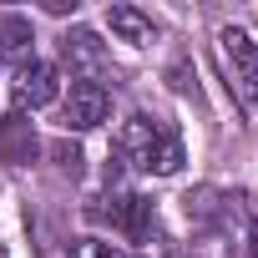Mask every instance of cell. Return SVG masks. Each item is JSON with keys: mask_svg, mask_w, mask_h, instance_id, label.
<instances>
[{"mask_svg": "<svg viewBox=\"0 0 258 258\" xmlns=\"http://www.w3.org/2000/svg\"><path fill=\"white\" fill-rule=\"evenodd\" d=\"M106 218H111V228H121L126 238H137V243H147L152 228H157V213H152V203L142 192H116L111 208H106Z\"/></svg>", "mask_w": 258, "mask_h": 258, "instance_id": "6", "label": "cell"}, {"mask_svg": "<svg viewBox=\"0 0 258 258\" xmlns=\"http://www.w3.org/2000/svg\"><path fill=\"white\" fill-rule=\"evenodd\" d=\"M248 243H253V258H258V223H253V233H248Z\"/></svg>", "mask_w": 258, "mask_h": 258, "instance_id": "15", "label": "cell"}, {"mask_svg": "<svg viewBox=\"0 0 258 258\" xmlns=\"http://www.w3.org/2000/svg\"><path fill=\"white\" fill-rule=\"evenodd\" d=\"M182 203H187V218H192V223H218L233 198H223L218 187H198V192H187Z\"/></svg>", "mask_w": 258, "mask_h": 258, "instance_id": "11", "label": "cell"}, {"mask_svg": "<svg viewBox=\"0 0 258 258\" xmlns=\"http://www.w3.org/2000/svg\"><path fill=\"white\" fill-rule=\"evenodd\" d=\"M51 157H56V167H61L66 177H76V172H81V162H86V157H81V147H76V142H66V137H61V142H51Z\"/></svg>", "mask_w": 258, "mask_h": 258, "instance_id": "13", "label": "cell"}, {"mask_svg": "<svg viewBox=\"0 0 258 258\" xmlns=\"http://www.w3.org/2000/svg\"><path fill=\"white\" fill-rule=\"evenodd\" d=\"M218 46H223V61L233 71V86L243 101H258V41H248L238 26H223L218 31Z\"/></svg>", "mask_w": 258, "mask_h": 258, "instance_id": "1", "label": "cell"}, {"mask_svg": "<svg viewBox=\"0 0 258 258\" xmlns=\"http://www.w3.org/2000/svg\"><path fill=\"white\" fill-rule=\"evenodd\" d=\"M152 137H157V116H132V121L121 126V137H116V157H126L132 167H142Z\"/></svg>", "mask_w": 258, "mask_h": 258, "instance_id": "9", "label": "cell"}, {"mask_svg": "<svg viewBox=\"0 0 258 258\" xmlns=\"http://www.w3.org/2000/svg\"><path fill=\"white\" fill-rule=\"evenodd\" d=\"M41 152V137H36V121L26 111H6L0 116V162L11 167H31Z\"/></svg>", "mask_w": 258, "mask_h": 258, "instance_id": "4", "label": "cell"}, {"mask_svg": "<svg viewBox=\"0 0 258 258\" xmlns=\"http://www.w3.org/2000/svg\"><path fill=\"white\" fill-rule=\"evenodd\" d=\"M11 91H16V111H36V106H51L56 101V66L51 61H26L21 71H16V81H11Z\"/></svg>", "mask_w": 258, "mask_h": 258, "instance_id": "5", "label": "cell"}, {"mask_svg": "<svg viewBox=\"0 0 258 258\" xmlns=\"http://www.w3.org/2000/svg\"><path fill=\"white\" fill-rule=\"evenodd\" d=\"M111 116V91L101 81H71V96H66V126L76 132H91Z\"/></svg>", "mask_w": 258, "mask_h": 258, "instance_id": "2", "label": "cell"}, {"mask_svg": "<svg viewBox=\"0 0 258 258\" xmlns=\"http://www.w3.org/2000/svg\"><path fill=\"white\" fill-rule=\"evenodd\" d=\"M182 162H187V157H182L177 126H172V121H157V137H152V147H147V157H142V172H152V177H172Z\"/></svg>", "mask_w": 258, "mask_h": 258, "instance_id": "7", "label": "cell"}, {"mask_svg": "<svg viewBox=\"0 0 258 258\" xmlns=\"http://www.w3.org/2000/svg\"><path fill=\"white\" fill-rule=\"evenodd\" d=\"M61 61L71 66V76H76V81H96V76H101V66H106V46H101V36H96V31L76 26V31H66V36H61Z\"/></svg>", "mask_w": 258, "mask_h": 258, "instance_id": "3", "label": "cell"}, {"mask_svg": "<svg viewBox=\"0 0 258 258\" xmlns=\"http://www.w3.org/2000/svg\"><path fill=\"white\" fill-rule=\"evenodd\" d=\"M0 258H6V248H0Z\"/></svg>", "mask_w": 258, "mask_h": 258, "instance_id": "16", "label": "cell"}, {"mask_svg": "<svg viewBox=\"0 0 258 258\" xmlns=\"http://www.w3.org/2000/svg\"><path fill=\"white\" fill-rule=\"evenodd\" d=\"M106 26H111V36L126 41V46H152V41H157L152 16H142L137 6H111V11H106Z\"/></svg>", "mask_w": 258, "mask_h": 258, "instance_id": "8", "label": "cell"}, {"mask_svg": "<svg viewBox=\"0 0 258 258\" xmlns=\"http://www.w3.org/2000/svg\"><path fill=\"white\" fill-rule=\"evenodd\" d=\"M71 258H132V253L116 248V243H101V238H81V243L71 248Z\"/></svg>", "mask_w": 258, "mask_h": 258, "instance_id": "12", "label": "cell"}, {"mask_svg": "<svg viewBox=\"0 0 258 258\" xmlns=\"http://www.w3.org/2000/svg\"><path fill=\"white\" fill-rule=\"evenodd\" d=\"M46 11H51V16H71V11H76V0H46Z\"/></svg>", "mask_w": 258, "mask_h": 258, "instance_id": "14", "label": "cell"}, {"mask_svg": "<svg viewBox=\"0 0 258 258\" xmlns=\"http://www.w3.org/2000/svg\"><path fill=\"white\" fill-rule=\"evenodd\" d=\"M31 21L26 16H16V11H6L0 16V56H26L31 51Z\"/></svg>", "mask_w": 258, "mask_h": 258, "instance_id": "10", "label": "cell"}]
</instances>
